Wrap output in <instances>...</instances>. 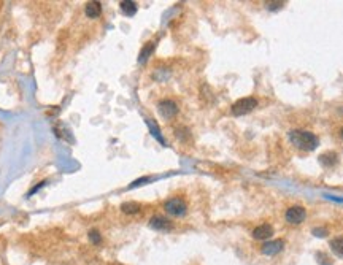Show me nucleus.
Masks as SVG:
<instances>
[{
    "label": "nucleus",
    "instance_id": "f257e3e1",
    "mask_svg": "<svg viewBox=\"0 0 343 265\" xmlns=\"http://www.w3.org/2000/svg\"><path fill=\"white\" fill-rule=\"evenodd\" d=\"M289 141L300 151H315L319 145V138L313 132L303 131V129H293L288 133Z\"/></svg>",
    "mask_w": 343,
    "mask_h": 265
},
{
    "label": "nucleus",
    "instance_id": "f03ea898",
    "mask_svg": "<svg viewBox=\"0 0 343 265\" xmlns=\"http://www.w3.org/2000/svg\"><path fill=\"white\" fill-rule=\"evenodd\" d=\"M164 210L167 215L181 218L188 213V203L183 200L181 197H172V199H169L164 203Z\"/></svg>",
    "mask_w": 343,
    "mask_h": 265
},
{
    "label": "nucleus",
    "instance_id": "7ed1b4c3",
    "mask_svg": "<svg viewBox=\"0 0 343 265\" xmlns=\"http://www.w3.org/2000/svg\"><path fill=\"white\" fill-rule=\"evenodd\" d=\"M256 107H257V100L254 97H243V98H239V100L232 105L231 111L234 116H245L248 113L253 111Z\"/></svg>",
    "mask_w": 343,
    "mask_h": 265
},
{
    "label": "nucleus",
    "instance_id": "20e7f679",
    "mask_svg": "<svg viewBox=\"0 0 343 265\" xmlns=\"http://www.w3.org/2000/svg\"><path fill=\"white\" fill-rule=\"evenodd\" d=\"M285 219L288 224L291 225H299L302 224L305 219H307V210H305L302 205H293L286 210L285 213Z\"/></svg>",
    "mask_w": 343,
    "mask_h": 265
},
{
    "label": "nucleus",
    "instance_id": "39448f33",
    "mask_svg": "<svg viewBox=\"0 0 343 265\" xmlns=\"http://www.w3.org/2000/svg\"><path fill=\"white\" fill-rule=\"evenodd\" d=\"M285 240L277 238V240H269V241H264V245L261 246V253L265 257H273V256H278L281 251L285 249Z\"/></svg>",
    "mask_w": 343,
    "mask_h": 265
},
{
    "label": "nucleus",
    "instance_id": "423d86ee",
    "mask_svg": "<svg viewBox=\"0 0 343 265\" xmlns=\"http://www.w3.org/2000/svg\"><path fill=\"white\" fill-rule=\"evenodd\" d=\"M157 111L164 119H172L178 115V105L170 98H164L157 103Z\"/></svg>",
    "mask_w": 343,
    "mask_h": 265
},
{
    "label": "nucleus",
    "instance_id": "0eeeda50",
    "mask_svg": "<svg viewBox=\"0 0 343 265\" xmlns=\"http://www.w3.org/2000/svg\"><path fill=\"white\" fill-rule=\"evenodd\" d=\"M148 225L156 232H170V230H173V222L170 221V219L164 218V216H152L149 219Z\"/></svg>",
    "mask_w": 343,
    "mask_h": 265
},
{
    "label": "nucleus",
    "instance_id": "6e6552de",
    "mask_svg": "<svg viewBox=\"0 0 343 265\" xmlns=\"http://www.w3.org/2000/svg\"><path fill=\"white\" fill-rule=\"evenodd\" d=\"M273 233H275V230H273L272 224H261L253 229V232H251V235H253L254 240H259V241H269L272 240Z\"/></svg>",
    "mask_w": 343,
    "mask_h": 265
},
{
    "label": "nucleus",
    "instance_id": "1a4fd4ad",
    "mask_svg": "<svg viewBox=\"0 0 343 265\" xmlns=\"http://www.w3.org/2000/svg\"><path fill=\"white\" fill-rule=\"evenodd\" d=\"M100 13H102V5L100 2H88L86 6H85V14L89 18V19H96L100 16Z\"/></svg>",
    "mask_w": 343,
    "mask_h": 265
},
{
    "label": "nucleus",
    "instance_id": "9d476101",
    "mask_svg": "<svg viewBox=\"0 0 343 265\" xmlns=\"http://www.w3.org/2000/svg\"><path fill=\"white\" fill-rule=\"evenodd\" d=\"M119 10L123 11L124 16L132 18L134 14L139 11V6H137V3L132 2V0H123V2L119 3Z\"/></svg>",
    "mask_w": 343,
    "mask_h": 265
},
{
    "label": "nucleus",
    "instance_id": "9b49d317",
    "mask_svg": "<svg viewBox=\"0 0 343 265\" xmlns=\"http://www.w3.org/2000/svg\"><path fill=\"white\" fill-rule=\"evenodd\" d=\"M154 49H156V42H154V40L148 42V43L145 44V46L142 48V51H140L139 62H140V64H145V62H147V60L151 57L152 52H154Z\"/></svg>",
    "mask_w": 343,
    "mask_h": 265
},
{
    "label": "nucleus",
    "instance_id": "f8f14e48",
    "mask_svg": "<svg viewBox=\"0 0 343 265\" xmlns=\"http://www.w3.org/2000/svg\"><path fill=\"white\" fill-rule=\"evenodd\" d=\"M319 162H321V165H324L326 169H331L339 162V156L335 153H326V154L319 156Z\"/></svg>",
    "mask_w": 343,
    "mask_h": 265
},
{
    "label": "nucleus",
    "instance_id": "ddd939ff",
    "mask_svg": "<svg viewBox=\"0 0 343 265\" xmlns=\"http://www.w3.org/2000/svg\"><path fill=\"white\" fill-rule=\"evenodd\" d=\"M147 126L149 127V132H151L152 137H154L159 143H161V145L165 146L167 143H165V140H164V137H162V133L159 132V126L154 123V121H152V119H147Z\"/></svg>",
    "mask_w": 343,
    "mask_h": 265
},
{
    "label": "nucleus",
    "instance_id": "4468645a",
    "mask_svg": "<svg viewBox=\"0 0 343 265\" xmlns=\"http://www.w3.org/2000/svg\"><path fill=\"white\" fill-rule=\"evenodd\" d=\"M331 249H332V253L340 257V259H343V237H335L331 240V243H329Z\"/></svg>",
    "mask_w": 343,
    "mask_h": 265
},
{
    "label": "nucleus",
    "instance_id": "2eb2a0df",
    "mask_svg": "<svg viewBox=\"0 0 343 265\" xmlns=\"http://www.w3.org/2000/svg\"><path fill=\"white\" fill-rule=\"evenodd\" d=\"M140 210L142 207L137 202H126L121 205V211H123L124 215H137V213H140Z\"/></svg>",
    "mask_w": 343,
    "mask_h": 265
},
{
    "label": "nucleus",
    "instance_id": "dca6fc26",
    "mask_svg": "<svg viewBox=\"0 0 343 265\" xmlns=\"http://www.w3.org/2000/svg\"><path fill=\"white\" fill-rule=\"evenodd\" d=\"M88 238H89L91 243L96 245V246H98L102 243V235H100V232H98L97 229H91L88 232Z\"/></svg>",
    "mask_w": 343,
    "mask_h": 265
},
{
    "label": "nucleus",
    "instance_id": "f3484780",
    "mask_svg": "<svg viewBox=\"0 0 343 265\" xmlns=\"http://www.w3.org/2000/svg\"><path fill=\"white\" fill-rule=\"evenodd\" d=\"M311 233H313L315 237H319V238H324L329 235V232H327L326 227H315L313 230H311Z\"/></svg>",
    "mask_w": 343,
    "mask_h": 265
},
{
    "label": "nucleus",
    "instance_id": "a211bd4d",
    "mask_svg": "<svg viewBox=\"0 0 343 265\" xmlns=\"http://www.w3.org/2000/svg\"><path fill=\"white\" fill-rule=\"evenodd\" d=\"M267 10H270V11H277L280 8H283L285 6V2H280V0H277V2H267Z\"/></svg>",
    "mask_w": 343,
    "mask_h": 265
},
{
    "label": "nucleus",
    "instance_id": "6ab92c4d",
    "mask_svg": "<svg viewBox=\"0 0 343 265\" xmlns=\"http://www.w3.org/2000/svg\"><path fill=\"white\" fill-rule=\"evenodd\" d=\"M151 181V178H148V177H145V178H140V179H137L135 183H132L131 186L129 187H137V186H140V184H147V183H149Z\"/></svg>",
    "mask_w": 343,
    "mask_h": 265
},
{
    "label": "nucleus",
    "instance_id": "aec40b11",
    "mask_svg": "<svg viewBox=\"0 0 343 265\" xmlns=\"http://www.w3.org/2000/svg\"><path fill=\"white\" fill-rule=\"evenodd\" d=\"M342 137H343V129H342Z\"/></svg>",
    "mask_w": 343,
    "mask_h": 265
}]
</instances>
